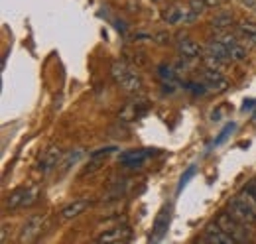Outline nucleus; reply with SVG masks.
<instances>
[{"mask_svg": "<svg viewBox=\"0 0 256 244\" xmlns=\"http://www.w3.org/2000/svg\"><path fill=\"white\" fill-rule=\"evenodd\" d=\"M207 2V6H217L219 4V0H205Z\"/></svg>", "mask_w": 256, "mask_h": 244, "instance_id": "473e14b6", "label": "nucleus"}, {"mask_svg": "<svg viewBox=\"0 0 256 244\" xmlns=\"http://www.w3.org/2000/svg\"><path fill=\"white\" fill-rule=\"evenodd\" d=\"M201 242H209V244H236V240L228 234V232H224L223 228L217 224V222H213V224H209L207 228H205V232H203V236H201Z\"/></svg>", "mask_w": 256, "mask_h": 244, "instance_id": "423d86ee", "label": "nucleus"}, {"mask_svg": "<svg viewBox=\"0 0 256 244\" xmlns=\"http://www.w3.org/2000/svg\"><path fill=\"white\" fill-rule=\"evenodd\" d=\"M152 42H156L158 46H166L172 42V36H170V32H158L152 36Z\"/></svg>", "mask_w": 256, "mask_h": 244, "instance_id": "a878e982", "label": "nucleus"}, {"mask_svg": "<svg viewBox=\"0 0 256 244\" xmlns=\"http://www.w3.org/2000/svg\"><path fill=\"white\" fill-rule=\"evenodd\" d=\"M188 6L192 8L193 12H197V14H203V12L209 8L205 0H190V2H188Z\"/></svg>", "mask_w": 256, "mask_h": 244, "instance_id": "393cba45", "label": "nucleus"}, {"mask_svg": "<svg viewBox=\"0 0 256 244\" xmlns=\"http://www.w3.org/2000/svg\"><path fill=\"white\" fill-rule=\"evenodd\" d=\"M38 197H40V191L30 187V189H28V195H26V199H24V203H22V209H24V207H32L34 203L38 201Z\"/></svg>", "mask_w": 256, "mask_h": 244, "instance_id": "b1692460", "label": "nucleus"}, {"mask_svg": "<svg viewBox=\"0 0 256 244\" xmlns=\"http://www.w3.org/2000/svg\"><path fill=\"white\" fill-rule=\"evenodd\" d=\"M232 130H234V124H228V126H224V130L221 132V134H219V138L215 140V146H219L221 142H224V140H226V136H228Z\"/></svg>", "mask_w": 256, "mask_h": 244, "instance_id": "cd10ccee", "label": "nucleus"}, {"mask_svg": "<svg viewBox=\"0 0 256 244\" xmlns=\"http://www.w3.org/2000/svg\"><path fill=\"white\" fill-rule=\"evenodd\" d=\"M64 148L62 146H58V144H52V146H48L42 156H40V162H38V170L42 172V174H50L52 170H56L60 164H62V160H64Z\"/></svg>", "mask_w": 256, "mask_h": 244, "instance_id": "7ed1b4c3", "label": "nucleus"}, {"mask_svg": "<svg viewBox=\"0 0 256 244\" xmlns=\"http://www.w3.org/2000/svg\"><path fill=\"white\" fill-rule=\"evenodd\" d=\"M112 152H116V146H106V148H100V150H95V152L91 154L89 158H91V160H102V158L110 156Z\"/></svg>", "mask_w": 256, "mask_h": 244, "instance_id": "5701e85b", "label": "nucleus"}, {"mask_svg": "<svg viewBox=\"0 0 256 244\" xmlns=\"http://www.w3.org/2000/svg\"><path fill=\"white\" fill-rule=\"evenodd\" d=\"M83 148H75V150H71V152H65L64 160H62V164H60V170H62V174L65 172H69L79 160H81V156H83Z\"/></svg>", "mask_w": 256, "mask_h": 244, "instance_id": "dca6fc26", "label": "nucleus"}, {"mask_svg": "<svg viewBox=\"0 0 256 244\" xmlns=\"http://www.w3.org/2000/svg\"><path fill=\"white\" fill-rule=\"evenodd\" d=\"M44 222H46V216L44 214H34V216H30L26 220V224L22 226V232L18 236V242H32L34 238L42 232Z\"/></svg>", "mask_w": 256, "mask_h": 244, "instance_id": "39448f33", "label": "nucleus"}, {"mask_svg": "<svg viewBox=\"0 0 256 244\" xmlns=\"http://www.w3.org/2000/svg\"><path fill=\"white\" fill-rule=\"evenodd\" d=\"M186 87H188V91L192 92V94H199V96H205V94L209 92L207 91L209 87L205 85V81H203V83H188Z\"/></svg>", "mask_w": 256, "mask_h": 244, "instance_id": "412c9836", "label": "nucleus"}, {"mask_svg": "<svg viewBox=\"0 0 256 244\" xmlns=\"http://www.w3.org/2000/svg\"><path fill=\"white\" fill-rule=\"evenodd\" d=\"M193 172H195V168H190V170H188V174H186V176H184V178L180 180V187H178V193H180V191L184 189V185H186V183L190 182V178L193 176Z\"/></svg>", "mask_w": 256, "mask_h": 244, "instance_id": "c85d7f7f", "label": "nucleus"}, {"mask_svg": "<svg viewBox=\"0 0 256 244\" xmlns=\"http://www.w3.org/2000/svg\"><path fill=\"white\" fill-rule=\"evenodd\" d=\"M236 30H238L240 36L250 38V36H254L256 34V22L254 20H240V22L236 24Z\"/></svg>", "mask_w": 256, "mask_h": 244, "instance_id": "6ab92c4d", "label": "nucleus"}, {"mask_svg": "<svg viewBox=\"0 0 256 244\" xmlns=\"http://www.w3.org/2000/svg\"><path fill=\"white\" fill-rule=\"evenodd\" d=\"M134 63H138V65H146L144 54H134Z\"/></svg>", "mask_w": 256, "mask_h": 244, "instance_id": "c756f323", "label": "nucleus"}, {"mask_svg": "<svg viewBox=\"0 0 256 244\" xmlns=\"http://www.w3.org/2000/svg\"><path fill=\"white\" fill-rule=\"evenodd\" d=\"M203 81H205V85H207L211 91L224 92L226 89H228V81L223 77V73L217 71V69H209V67H205V69H203Z\"/></svg>", "mask_w": 256, "mask_h": 244, "instance_id": "0eeeda50", "label": "nucleus"}, {"mask_svg": "<svg viewBox=\"0 0 256 244\" xmlns=\"http://www.w3.org/2000/svg\"><path fill=\"white\" fill-rule=\"evenodd\" d=\"M168 226H170V207H164L154 220V238L152 240H162L164 234L168 232Z\"/></svg>", "mask_w": 256, "mask_h": 244, "instance_id": "ddd939ff", "label": "nucleus"}, {"mask_svg": "<svg viewBox=\"0 0 256 244\" xmlns=\"http://www.w3.org/2000/svg\"><path fill=\"white\" fill-rule=\"evenodd\" d=\"M28 189L30 187H20V189L12 191L8 195V199H6V209H20L24 199H26V195H28Z\"/></svg>", "mask_w": 256, "mask_h": 244, "instance_id": "2eb2a0df", "label": "nucleus"}, {"mask_svg": "<svg viewBox=\"0 0 256 244\" xmlns=\"http://www.w3.org/2000/svg\"><path fill=\"white\" fill-rule=\"evenodd\" d=\"M228 213L236 216L240 222L248 224V226H256V214L254 211L246 205V201L242 197H234L228 201Z\"/></svg>", "mask_w": 256, "mask_h": 244, "instance_id": "20e7f679", "label": "nucleus"}, {"mask_svg": "<svg viewBox=\"0 0 256 244\" xmlns=\"http://www.w3.org/2000/svg\"><path fill=\"white\" fill-rule=\"evenodd\" d=\"M178 52L184 60H199L203 56V48L195 44L193 40H180L178 42Z\"/></svg>", "mask_w": 256, "mask_h": 244, "instance_id": "9d476101", "label": "nucleus"}, {"mask_svg": "<svg viewBox=\"0 0 256 244\" xmlns=\"http://www.w3.org/2000/svg\"><path fill=\"white\" fill-rule=\"evenodd\" d=\"M110 75L114 79V83L126 92H140L142 91V77L138 73V69L130 67L126 61H112L110 65Z\"/></svg>", "mask_w": 256, "mask_h": 244, "instance_id": "f257e3e1", "label": "nucleus"}, {"mask_svg": "<svg viewBox=\"0 0 256 244\" xmlns=\"http://www.w3.org/2000/svg\"><path fill=\"white\" fill-rule=\"evenodd\" d=\"M240 197L246 201V205H248V207H250V209L254 211V214H256V197H254V195H250L246 189H242V195H240Z\"/></svg>", "mask_w": 256, "mask_h": 244, "instance_id": "bb28decb", "label": "nucleus"}, {"mask_svg": "<svg viewBox=\"0 0 256 244\" xmlns=\"http://www.w3.org/2000/svg\"><path fill=\"white\" fill-rule=\"evenodd\" d=\"M205 54H207V56H211V58H215V60L219 61V63H223V65L232 63L228 50L224 48L219 40H215V38H211V40L207 42V46H205Z\"/></svg>", "mask_w": 256, "mask_h": 244, "instance_id": "6e6552de", "label": "nucleus"}, {"mask_svg": "<svg viewBox=\"0 0 256 244\" xmlns=\"http://www.w3.org/2000/svg\"><path fill=\"white\" fill-rule=\"evenodd\" d=\"M246 42H248L250 46H254V48H256V34H254V36H250V38H246Z\"/></svg>", "mask_w": 256, "mask_h": 244, "instance_id": "2f4dec72", "label": "nucleus"}, {"mask_svg": "<svg viewBox=\"0 0 256 244\" xmlns=\"http://www.w3.org/2000/svg\"><path fill=\"white\" fill-rule=\"evenodd\" d=\"M158 75H160V79L164 83H176V69L172 67V65H168V63H162L160 67H158Z\"/></svg>", "mask_w": 256, "mask_h": 244, "instance_id": "a211bd4d", "label": "nucleus"}, {"mask_svg": "<svg viewBox=\"0 0 256 244\" xmlns=\"http://www.w3.org/2000/svg\"><path fill=\"white\" fill-rule=\"evenodd\" d=\"M228 54H230V60L236 61V63L246 61V50H244L240 44H236L234 48H230V50H228Z\"/></svg>", "mask_w": 256, "mask_h": 244, "instance_id": "aec40b11", "label": "nucleus"}, {"mask_svg": "<svg viewBox=\"0 0 256 244\" xmlns=\"http://www.w3.org/2000/svg\"><path fill=\"white\" fill-rule=\"evenodd\" d=\"M244 189H246V191H248L250 195H254V197H256V180H254V182H250V183H248V185H246Z\"/></svg>", "mask_w": 256, "mask_h": 244, "instance_id": "7c9ffc66", "label": "nucleus"}, {"mask_svg": "<svg viewBox=\"0 0 256 244\" xmlns=\"http://www.w3.org/2000/svg\"><path fill=\"white\" fill-rule=\"evenodd\" d=\"M215 222L223 228L224 232H228L236 244H246L250 242V234H248V224H244V222H240L236 216H232L230 213H221L217 218H215Z\"/></svg>", "mask_w": 256, "mask_h": 244, "instance_id": "f03ea898", "label": "nucleus"}, {"mask_svg": "<svg viewBox=\"0 0 256 244\" xmlns=\"http://www.w3.org/2000/svg\"><path fill=\"white\" fill-rule=\"evenodd\" d=\"M89 207H91V201H89V199H75L73 203H69L67 207H64V209H62L60 218H62V220H71V218H77L81 213H85Z\"/></svg>", "mask_w": 256, "mask_h": 244, "instance_id": "1a4fd4ad", "label": "nucleus"}, {"mask_svg": "<svg viewBox=\"0 0 256 244\" xmlns=\"http://www.w3.org/2000/svg\"><path fill=\"white\" fill-rule=\"evenodd\" d=\"M154 150H128L120 156V164L128 166V168H138L148 156H152Z\"/></svg>", "mask_w": 256, "mask_h": 244, "instance_id": "f8f14e48", "label": "nucleus"}, {"mask_svg": "<svg viewBox=\"0 0 256 244\" xmlns=\"http://www.w3.org/2000/svg\"><path fill=\"white\" fill-rule=\"evenodd\" d=\"M234 24V18L230 12H219L213 20H211V28L215 32H226V28H230Z\"/></svg>", "mask_w": 256, "mask_h": 244, "instance_id": "4468645a", "label": "nucleus"}, {"mask_svg": "<svg viewBox=\"0 0 256 244\" xmlns=\"http://www.w3.org/2000/svg\"><path fill=\"white\" fill-rule=\"evenodd\" d=\"M162 20H164L168 26L182 24V6H170V8H164V12H162Z\"/></svg>", "mask_w": 256, "mask_h": 244, "instance_id": "f3484780", "label": "nucleus"}, {"mask_svg": "<svg viewBox=\"0 0 256 244\" xmlns=\"http://www.w3.org/2000/svg\"><path fill=\"white\" fill-rule=\"evenodd\" d=\"M130 228L128 226H116V228H110V230H106V232H102L98 238H96V242H126L130 240Z\"/></svg>", "mask_w": 256, "mask_h": 244, "instance_id": "9b49d317", "label": "nucleus"}, {"mask_svg": "<svg viewBox=\"0 0 256 244\" xmlns=\"http://www.w3.org/2000/svg\"><path fill=\"white\" fill-rule=\"evenodd\" d=\"M197 18H199V14H197V12H193L190 6H188V8H184V6H182V24H193Z\"/></svg>", "mask_w": 256, "mask_h": 244, "instance_id": "4be33fe9", "label": "nucleus"}]
</instances>
